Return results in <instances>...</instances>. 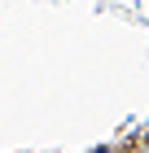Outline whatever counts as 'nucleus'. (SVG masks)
Returning <instances> with one entry per match:
<instances>
[{
	"mask_svg": "<svg viewBox=\"0 0 149 153\" xmlns=\"http://www.w3.org/2000/svg\"><path fill=\"white\" fill-rule=\"evenodd\" d=\"M145 153H149V131H145Z\"/></svg>",
	"mask_w": 149,
	"mask_h": 153,
	"instance_id": "obj_1",
	"label": "nucleus"
}]
</instances>
